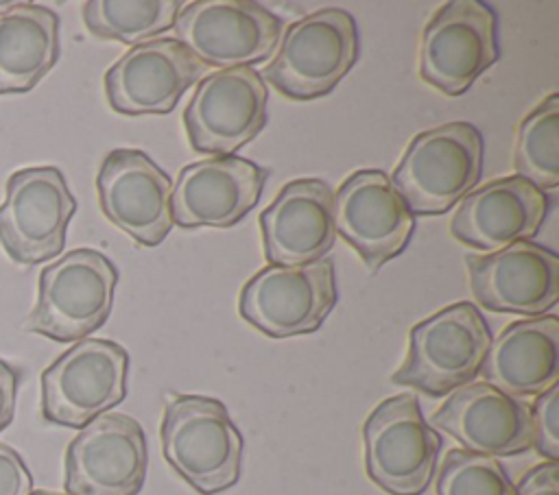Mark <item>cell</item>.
<instances>
[{
    "instance_id": "1",
    "label": "cell",
    "mask_w": 559,
    "mask_h": 495,
    "mask_svg": "<svg viewBox=\"0 0 559 495\" xmlns=\"http://www.w3.org/2000/svg\"><path fill=\"white\" fill-rule=\"evenodd\" d=\"M242 436L223 401L170 395L162 419L166 462L201 495H216L240 478Z\"/></svg>"
},
{
    "instance_id": "2",
    "label": "cell",
    "mask_w": 559,
    "mask_h": 495,
    "mask_svg": "<svg viewBox=\"0 0 559 495\" xmlns=\"http://www.w3.org/2000/svg\"><path fill=\"white\" fill-rule=\"evenodd\" d=\"M483 174V135L469 122L421 131L404 150L391 183L411 214H445Z\"/></svg>"
},
{
    "instance_id": "3",
    "label": "cell",
    "mask_w": 559,
    "mask_h": 495,
    "mask_svg": "<svg viewBox=\"0 0 559 495\" xmlns=\"http://www.w3.org/2000/svg\"><path fill=\"white\" fill-rule=\"evenodd\" d=\"M118 270L96 249H74L39 273L37 301L22 327L57 342L83 340L109 318Z\"/></svg>"
},
{
    "instance_id": "4",
    "label": "cell",
    "mask_w": 559,
    "mask_h": 495,
    "mask_svg": "<svg viewBox=\"0 0 559 495\" xmlns=\"http://www.w3.org/2000/svg\"><path fill=\"white\" fill-rule=\"evenodd\" d=\"M489 345L480 310L469 301L452 303L411 329L408 355L391 382L430 397L450 395L478 375Z\"/></svg>"
},
{
    "instance_id": "5",
    "label": "cell",
    "mask_w": 559,
    "mask_h": 495,
    "mask_svg": "<svg viewBox=\"0 0 559 495\" xmlns=\"http://www.w3.org/2000/svg\"><path fill=\"white\" fill-rule=\"evenodd\" d=\"M358 59L356 20L345 9H319L293 22L264 68L269 81L290 100L330 94Z\"/></svg>"
},
{
    "instance_id": "6",
    "label": "cell",
    "mask_w": 559,
    "mask_h": 495,
    "mask_svg": "<svg viewBox=\"0 0 559 495\" xmlns=\"http://www.w3.org/2000/svg\"><path fill=\"white\" fill-rule=\"evenodd\" d=\"M129 353L105 338L76 340L41 373V414L48 423L85 427L127 397Z\"/></svg>"
},
{
    "instance_id": "7",
    "label": "cell",
    "mask_w": 559,
    "mask_h": 495,
    "mask_svg": "<svg viewBox=\"0 0 559 495\" xmlns=\"http://www.w3.org/2000/svg\"><path fill=\"white\" fill-rule=\"evenodd\" d=\"M365 469L389 495H421L441 449V436L424 419L415 395L380 401L362 425Z\"/></svg>"
},
{
    "instance_id": "8",
    "label": "cell",
    "mask_w": 559,
    "mask_h": 495,
    "mask_svg": "<svg viewBox=\"0 0 559 495\" xmlns=\"http://www.w3.org/2000/svg\"><path fill=\"white\" fill-rule=\"evenodd\" d=\"M338 290L334 264L321 257L301 266H266L240 290L238 312L258 331L271 338H290L317 331Z\"/></svg>"
},
{
    "instance_id": "9",
    "label": "cell",
    "mask_w": 559,
    "mask_h": 495,
    "mask_svg": "<svg viewBox=\"0 0 559 495\" xmlns=\"http://www.w3.org/2000/svg\"><path fill=\"white\" fill-rule=\"evenodd\" d=\"M76 201L57 166H31L13 172L0 205V244L17 264H39L66 246Z\"/></svg>"
},
{
    "instance_id": "10",
    "label": "cell",
    "mask_w": 559,
    "mask_h": 495,
    "mask_svg": "<svg viewBox=\"0 0 559 495\" xmlns=\"http://www.w3.org/2000/svg\"><path fill=\"white\" fill-rule=\"evenodd\" d=\"M266 102V83L251 65L207 74L183 111L192 150L212 157L234 155L264 129Z\"/></svg>"
},
{
    "instance_id": "11",
    "label": "cell",
    "mask_w": 559,
    "mask_h": 495,
    "mask_svg": "<svg viewBox=\"0 0 559 495\" xmlns=\"http://www.w3.org/2000/svg\"><path fill=\"white\" fill-rule=\"evenodd\" d=\"M498 20L480 0L445 2L426 24L419 74L445 96H461L498 61Z\"/></svg>"
},
{
    "instance_id": "12",
    "label": "cell",
    "mask_w": 559,
    "mask_h": 495,
    "mask_svg": "<svg viewBox=\"0 0 559 495\" xmlns=\"http://www.w3.org/2000/svg\"><path fill=\"white\" fill-rule=\"evenodd\" d=\"M173 28L203 65L229 70L269 59L282 20L253 0H199L179 11Z\"/></svg>"
},
{
    "instance_id": "13",
    "label": "cell",
    "mask_w": 559,
    "mask_h": 495,
    "mask_svg": "<svg viewBox=\"0 0 559 495\" xmlns=\"http://www.w3.org/2000/svg\"><path fill=\"white\" fill-rule=\"evenodd\" d=\"M148 464L142 425L120 412H105L70 440L66 495H138Z\"/></svg>"
},
{
    "instance_id": "14",
    "label": "cell",
    "mask_w": 559,
    "mask_h": 495,
    "mask_svg": "<svg viewBox=\"0 0 559 495\" xmlns=\"http://www.w3.org/2000/svg\"><path fill=\"white\" fill-rule=\"evenodd\" d=\"M334 225L341 236L376 273L397 257L415 229V216L382 170H356L334 194Z\"/></svg>"
},
{
    "instance_id": "15",
    "label": "cell",
    "mask_w": 559,
    "mask_h": 495,
    "mask_svg": "<svg viewBox=\"0 0 559 495\" xmlns=\"http://www.w3.org/2000/svg\"><path fill=\"white\" fill-rule=\"evenodd\" d=\"M105 218L144 246H157L173 229V181L138 148H114L96 174Z\"/></svg>"
},
{
    "instance_id": "16",
    "label": "cell",
    "mask_w": 559,
    "mask_h": 495,
    "mask_svg": "<svg viewBox=\"0 0 559 495\" xmlns=\"http://www.w3.org/2000/svg\"><path fill=\"white\" fill-rule=\"evenodd\" d=\"M175 37H159L131 46L105 74V94L122 116L170 113L183 92L205 74Z\"/></svg>"
},
{
    "instance_id": "17",
    "label": "cell",
    "mask_w": 559,
    "mask_h": 495,
    "mask_svg": "<svg viewBox=\"0 0 559 495\" xmlns=\"http://www.w3.org/2000/svg\"><path fill=\"white\" fill-rule=\"evenodd\" d=\"M469 288L483 307L542 316L559 299V257L531 242L485 255H465Z\"/></svg>"
},
{
    "instance_id": "18",
    "label": "cell",
    "mask_w": 559,
    "mask_h": 495,
    "mask_svg": "<svg viewBox=\"0 0 559 495\" xmlns=\"http://www.w3.org/2000/svg\"><path fill=\"white\" fill-rule=\"evenodd\" d=\"M266 177V168L236 155L188 164L173 185V222L186 229L231 227L258 205Z\"/></svg>"
},
{
    "instance_id": "19",
    "label": "cell",
    "mask_w": 559,
    "mask_h": 495,
    "mask_svg": "<svg viewBox=\"0 0 559 495\" xmlns=\"http://www.w3.org/2000/svg\"><path fill=\"white\" fill-rule=\"evenodd\" d=\"M430 423L454 436L467 451L504 458L533 447L531 406L487 382H469L450 393Z\"/></svg>"
},
{
    "instance_id": "20",
    "label": "cell",
    "mask_w": 559,
    "mask_h": 495,
    "mask_svg": "<svg viewBox=\"0 0 559 495\" xmlns=\"http://www.w3.org/2000/svg\"><path fill=\"white\" fill-rule=\"evenodd\" d=\"M271 266H301L325 257L336 242L334 192L321 179L288 181L260 214Z\"/></svg>"
},
{
    "instance_id": "21",
    "label": "cell",
    "mask_w": 559,
    "mask_h": 495,
    "mask_svg": "<svg viewBox=\"0 0 559 495\" xmlns=\"http://www.w3.org/2000/svg\"><path fill=\"white\" fill-rule=\"evenodd\" d=\"M548 214V196L526 179L513 174L493 179L463 196L452 236L485 253H496L513 242L533 238Z\"/></svg>"
},
{
    "instance_id": "22",
    "label": "cell",
    "mask_w": 559,
    "mask_h": 495,
    "mask_svg": "<svg viewBox=\"0 0 559 495\" xmlns=\"http://www.w3.org/2000/svg\"><path fill=\"white\" fill-rule=\"evenodd\" d=\"M485 382L504 395H542L559 379V318L542 314L509 323L480 364Z\"/></svg>"
},
{
    "instance_id": "23",
    "label": "cell",
    "mask_w": 559,
    "mask_h": 495,
    "mask_svg": "<svg viewBox=\"0 0 559 495\" xmlns=\"http://www.w3.org/2000/svg\"><path fill=\"white\" fill-rule=\"evenodd\" d=\"M59 59V15L15 2L0 15V94L33 89Z\"/></svg>"
},
{
    "instance_id": "24",
    "label": "cell",
    "mask_w": 559,
    "mask_h": 495,
    "mask_svg": "<svg viewBox=\"0 0 559 495\" xmlns=\"http://www.w3.org/2000/svg\"><path fill=\"white\" fill-rule=\"evenodd\" d=\"M181 7L179 0H90L83 22L100 39L135 46L173 28Z\"/></svg>"
},
{
    "instance_id": "25",
    "label": "cell",
    "mask_w": 559,
    "mask_h": 495,
    "mask_svg": "<svg viewBox=\"0 0 559 495\" xmlns=\"http://www.w3.org/2000/svg\"><path fill=\"white\" fill-rule=\"evenodd\" d=\"M559 96L550 94L518 126L515 170L537 190L559 185Z\"/></svg>"
},
{
    "instance_id": "26",
    "label": "cell",
    "mask_w": 559,
    "mask_h": 495,
    "mask_svg": "<svg viewBox=\"0 0 559 495\" xmlns=\"http://www.w3.org/2000/svg\"><path fill=\"white\" fill-rule=\"evenodd\" d=\"M437 495H515V486L496 458L452 449L441 462Z\"/></svg>"
},
{
    "instance_id": "27",
    "label": "cell",
    "mask_w": 559,
    "mask_h": 495,
    "mask_svg": "<svg viewBox=\"0 0 559 495\" xmlns=\"http://www.w3.org/2000/svg\"><path fill=\"white\" fill-rule=\"evenodd\" d=\"M533 421V447L548 462L559 460V386H550L546 393L537 395L531 406Z\"/></svg>"
},
{
    "instance_id": "28",
    "label": "cell",
    "mask_w": 559,
    "mask_h": 495,
    "mask_svg": "<svg viewBox=\"0 0 559 495\" xmlns=\"http://www.w3.org/2000/svg\"><path fill=\"white\" fill-rule=\"evenodd\" d=\"M33 493V475L24 464L22 456L0 443V495H31Z\"/></svg>"
},
{
    "instance_id": "29",
    "label": "cell",
    "mask_w": 559,
    "mask_h": 495,
    "mask_svg": "<svg viewBox=\"0 0 559 495\" xmlns=\"http://www.w3.org/2000/svg\"><path fill=\"white\" fill-rule=\"evenodd\" d=\"M515 495H559V464L544 462L533 467L520 480Z\"/></svg>"
},
{
    "instance_id": "30",
    "label": "cell",
    "mask_w": 559,
    "mask_h": 495,
    "mask_svg": "<svg viewBox=\"0 0 559 495\" xmlns=\"http://www.w3.org/2000/svg\"><path fill=\"white\" fill-rule=\"evenodd\" d=\"M20 371L0 358V432L13 421Z\"/></svg>"
},
{
    "instance_id": "31",
    "label": "cell",
    "mask_w": 559,
    "mask_h": 495,
    "mask_svg": "<svg viewBox=\"0 0 559 495\" xmlns=\"http://www.w3.org/2000/svg\"><path fill=\"white\" fill-rule=\"evenodd\" d=\"M13 4H15V2H9V0H2V2H0V13H2V15H4V13H7V11H9V9H11V7H13Z\"/></svg>"
},
{
    "instance_id": "32",
    "label": "cell",
    "mask_w": 559,
    "mask_h": 495,
    "mask_svg": "<svg viewBox=\"0 0 559 495\" xmlns=\"http://www.w3.org/2000/svg\"><path fill=\"white\" fill-rule=\"evenodd\" d=\"M31 495H66V493H50V491H33Z\"/></svg>"
}]
</instances>
